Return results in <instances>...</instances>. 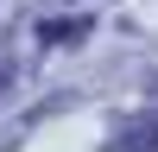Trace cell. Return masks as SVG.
<instances>
[{
	"label": "cell",
	"mask_w": 158,
	"mask_h": 152,
	"mask_svg": "<svg viewBox=\"0 0 158 152\" xmlns=\"http://www.w3.org/2000/svg\"><path fill=\"white\" fill-rule=\"evenodd\" d=\"M44 38H51V44H63V38H82V19H51V25H44Z\"/></svg>",
	"instance_id": "cell-1"
}]
</instances>
